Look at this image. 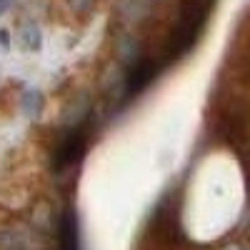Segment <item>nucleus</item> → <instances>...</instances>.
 Segmentation results:
<instances>
[{"instance_id":"4","label":"nucleus","mask_w":250,"mask_h":250,"mask_svg":"<svg viewBox=\"0 0 250 250\" xmlns=\"http://www.w3.org/2000/svg\"><path fill=\"white\" fill-rule=\"evenodd\" d=\"M220 133L228 143H240L248 133V115L245 110H225L223 113V120H220Z\"/></svg>"},{"instance_id":"8","label":"nucleus","mask_w":250,"mask_h":250,"mask_svg":"<svg viewBox=\"0 0 250 250\" xmlns=\"http://www.w3.org/2000/svg\"><path fill=\"white\" fill-rule=\"evenodd\" d=\"M10 8H13V0H0V15L8 13Z\"/></svg>"},{"instance_id":"2","label":"nucleus","mask_w":250,"mask_h":250,"mask_svg":"<svg viewBox=\"0 0 250 250\" xmlns=\"http://www.w3.org/2000/svg\"><path fill=\"white\" fill-rule=\"evenodd\" d=\"M85 140H88V133H85L83 125L73 128L65 138L60 140V145L53 153V170H65L73 163H78L83 158V153H85Z\"/></svg>"},{"instance_id":"7","label":"nucleus","mask_w":250,"mask_h":250,"mask_svg":"<svg viewBox=\"0 0 250 250\" xmlns=\"http://www.w3.org/2000/svg\"><path fill=\"white\" fill-rule=\"evenodd\" d=\"M0 48H3V50H8L10 48V33L3 28V30H0Z\"/></svg>"},{"instance_id":"5","label":"nucleus","mask_w":250,"mask_h":250,"mask_svg":"<svg viewBox=\"0 0 250 250\" xmlns=\"http://www.w3.org/2000/svg\"><path fill=\"white\" fill-rule=\"evenodd\" d=\"M20 45H23L25 50H40V45H43V35H40V28L35 23H23L20 25Z\"/></svg>"},{"instance_id":"6","label":"nucleus","mask_w":250,"mask_h":250,"mask_svg":"<svg viewBox=\"0 0 250 250\" xmlns=\"http://www.w3.org/2000/svg\"><path fill=\"white\" fill-rule=\"evenodd\" d=\"M20 105H23V110H25L30 118H35L40 110H43V105H45L43 93H38V90H28V93H23V98H20Z\"/></svg>"},{"instance_id":"3","label":"nucleus","mask_w":250,"mask_h":250,"mask_svg":"<svg viewBox=\"0 0 250 250\" xmlns=\"http://www.w3.org/2000/svg\"><path fill=\"white\" fill-rule=\"evenodd\" d=\"M155 75H158V65H155V62L148 60V58H140V60L133 62L128 75H125V88H128L130 95H135V93L148 88L150 83L155 80Z\"/></svg>"},{"instance_id":"1","label":"nucleus","mask_w":250,"mask_h":250,"mask_svg":"<svg viewBox=\"0 0 250 250\" xmlns=\"http://www.w3.org/2000/svg\"><path fill=\"white\" fill-rule=\"evenodd\" d=\"M213 8H215V0H180L178 23L168 35V43H165V58L170 62L183 58L188 50H193Z\"/></svg>"}]
</instances>
